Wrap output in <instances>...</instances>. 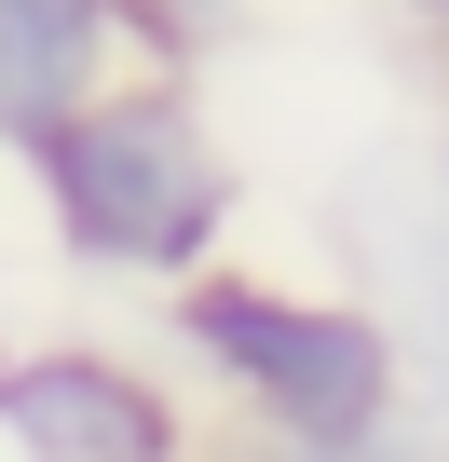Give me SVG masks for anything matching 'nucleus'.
<instances>
[{
    "label": "nucleus",
    "mask_w": 449,
    "mask_h": 462,
    "mask_svg": "<svg viewBox=\"0 0 449 462\" xmlns=\"http://www.w3.org/2000/svg\"><path fill=\"white\" fill-rule=\"evenodd\" d=\"M136 14L123 0H0V150H28L55 109H82L109 69H136ZM164 69V55H150Z\"/></svg>",
    "instance_id": "4"
},
{
    "label": "nucleus",
    "mask_w": 449,
    "mask_h": 462,
    "mask_svg": "<svg viewBox=\"0 0 449 462\" xmlns=\"http://www.w3.org/2000/svg\"><path fill=\"white\" fill-rule=\"evenodd\" d=\"M28 204L55 231V259L69 273H109V286H177L204 273L218 245H232V217H246V163L232 136L204 123V96L177 69H109L82 109H55L28 150Z\"/></svg>",
    "instance_id": "1"
},
{
    "label": "nucleus",
    "mask_w": 449,
    "mask_h": 462,
    "mask_svg": "<svg viewBox=\"0 0 449 462\" xmlns=\"http://www.w3.org/2000/svg\"><path fill=\"white\" fill-rule=\"evenodd\" d=\"M0 448L14 462H191V408L109 340H14L0 354Z\"/></svg>",
    "instance_id": "3"
},
{
    "label": "nucleus",
    "mask_w": 449,
    "mask_h": 462,
    "mask_svg": "<svg viewBox=\"0 0 449 462\" xmlns=\"http://www.w3.org/2000/svg\"><path fill=\"white\" fill-rule=\"evenodd\" d=\"M123 14H136V42H150V55L177 69V55L204 42V28H232V14H246V0H123Z\"/></svg>",
    "instance_id": "5"
},
{
    "label": "nucleus",
    "mask_w": 449,
    "mask_h": 462,
    "mask_svg": "<svg viewBox=\"0 0 449 462\" xmlns=\"http://www.w3.org/2000/svg\"><path fill=\"white\" fill-rule=\"evenodd\" d=\"M395 14H422V28H449V0H395Z\"/></svg>",
    "instance_id": "6"
},
{
    "label": "nucleus",
    "mask_w": 449,
    "mask_h": 462,
    "mask_svg": "<svg viewBox=\"0 0 449 462\" xmlns=\"http://www.w3.org/2000/svg\"><path fill=\"white\" fill-rule=\"evenodd\" d=\"M164 327L177 354L246 408L259 448H354L381 421H408V354L368 300H327V286H286V273H246V259H204L164 286Z\"/></svg>",
    "instance_id": "2"
}]
</instances>
